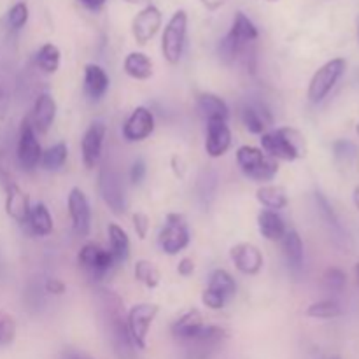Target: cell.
<instances>
[{"label":"cell","mask_w":359,"mask_h":359,"mask_svg":"<svg viewBox=\"0 0 359 359\" xmlns=\"http://www.w3.org/2000/svg\"><path fill=\"white\" fill-rule=\"evenodd\" d=\"M67 286L62 279H56V277H49L44 283V291L49 294H55V297H62L65 293Z\"/></svg>","instance_id":"obj_44"},{"label":"cell","mask_w":359,"mask_h":359,"mask_svg":"<svg viewBox=\"0 0 359 359\" xmlns=\"http://www.w3.org/2000/svg\"><path fill=\"white\" fill-rule=\"evenodd\" d=\"M280 242H283V252L287 265H290L293 270L304 269L305 249H304V241H302L300 233H298L297 230H287Z\"/></svg>","instance_id":"obj_26"},{"label":"cell","mask_w":359,"mask_h":359,"mask_svg":"<svg viewBox=\"0 0 359 359\" xmlns=\"http://www.w3.org/2000/svg\"><path fill=\"white\" fill-rule=\"evenodd\" d=\"M161 21H163L161 11L156 6H151V4L144 7L140 13H137V16L132 21V34L137 44L146 46L158 34Z\"/></svg>","instance_id":"obj_13"},{"label":"cell","mask_w":359,"mask_h":359,"mask_svg":"<svg viewBox=\"0 0 359 359\" xmlns=\"http://www.w3.org/2000/svg\"><path fill=\"white\" fill-rule=\"evenodd\" d=\"M354 273H356V283H358V286H359V263L356 265V269H354Z\"/></svg>","instance_id":"obj_55"},{"label":"cell","mask_w":359,"mask_h":359,"mask_svg":"<svg viewBox=\"0 0 359 359\" xmlns=\"http://www.w3.org/2000/svg\"><path fill=\"white\" fill-rule=\"evenodd\" d=\"M230 258L235 269L244 276H256L263 269L262 251L249 242H241V244L233 245L230 251Z\"/></svg>","instance_id":"obj_16"},{"label":"cell","mask_w":359,"mask_h":359,"mask_svg":"<svg viewBox=\"0 0 359 359\" xmlns=\"http://www.w3.org/2000/svg\"><path fill=\"white\" fill-rule=\"evenodd\" d=\"M56 111H58V107H56V102L51 95L49 93L39 95L37 100H35L34 104V109H32V114L28 116L32 125H34L35 132L37 133L48 132V130L53 126V123H55Z\"/></svg>","instance_id":"obj_19"},{"label":"cell","mask_w":359,"mask_h":359,"mask_svg":"<svg viewBox=\"0 0 359 359\" xmlns=\"http://www.w3.org/2000/svg\"><path fill=\"white\" fill-rule=\"evenodd\" d=\"M203 326H205V323H203L202 312H200L198 309H189V311L184 312L177 321H174V325L170 326V332L175 340L184 344L188 342V340H191Z\"/></svg>","instance_id":"obj_20"},{"label":"cell","mask_w":359,"mask_h":359,"mask_svg":"<svg viewBox=\"0 0 359 359\" xmlns=\"http://www.w3.org/2000/svg\"><path fill=\"white\" fill-rule=\"evenodd\" d=\"M269 2H277V0H269Z\"/></svg>","instance_id":"obj_60"},{"label":"cell","mask_w":359,"mask_h":359,"mask_svg":"<svg viewBox=\"0 0 359 359\" xmlns=\"http://www.w3.org/2000/svg\"><path fill=\"white\" fill-rule=\"evenodd\" d=\"M231 147V130L226 121H207L205 153L210 158H221Z\"/></svg>","instance_id":"obj_17"},{"label":"cell","mask_w":359,"mask_h":359,"mask_svg":"<svg viewBox=\"0 0 359 359\" xmlns=\"http://www.w3.org/2000/svg\"><path fill=\"white\" fill-rule=\"evenodd\" d=\"M356 132H358V135H359V123L356 125Z\"/></svg>","instance_id":"obj_58"},{"label":"cell","mask_w":359,"mask_h":359,"mask_svg":"<svg viewBox=\"0 0 359 359\" xmlns=\"http://www.w3.org/2000/svg\"><path fill=\"white\" fill-rule=\"evenodd\" d=\"M123 69H125L126 76L137 81H147L153 76V62L146 53H128L123 62Z\"/></svg>","instance_id":"obj_28"},{"label":"cell","mask_w":359,"mask_h":359,"mask_svg":"<svg viewBox=\"0 0 359 359\" xmlns=\"http://www.w3.org/2000/svg\"><path fill=\"white\" fill-rule=\"evenodd\" d=\"M109 90V76L97 63L84 67V91L91 100H100Z\"/></svg>","instance_id":"obj_23"},{"label":"cell","mask_w":359,"mask_h":359,"mask_svg":"<svg viewBox=\"0 0 359 359\" xmlns=\"http://www.w3.org/2000/svg\"><path fill=\"white\" fill-rule=\"evenodd\" d=\"M177 272H179V276H182V277L193 276V272H195V262H193L191 258H182L181 262H179Z\"/></svg>","instance_id":"obj_47"},{"label":"cell","mask_w":359,"mask_h":359,"mask_svg":"<svg viewBox=\"0 0 359 359\" xmlns=\"http://www.w3.org/2000/svg\"><path fill=\"white\" fill-rule=\"evenodd\" d=\"M154 132V114L144 105L132 111L123 125V137L128 142H142Z\"/></svg>","instance_id":"obj_14"},{"label":"cell","mask_w":359,"mask_h":359,"mask_svg":"<svg viewBox=\"0 0 359 359\" xmlns=\"http://www.w3.org/2000/svg\"><path fill=\"white\" fill-rule=\"evenodd\" d=\"M307 316L314 319H335L342 316V307L335 300H321L309 305Z\"/></svg>","instance_id":"obj_37"},{"label":"cell","mask_w":359,"mask_h":359,"mask_svg":"<svg viewBox=\"0 0 359 359\" xmlns=\"http://www.w3.org/2000/svg\"><path fill=\"white\" fill-rule=\"evenodd\" d=\"M67 207H69L70 219H72L74 233H76L77 237H88L91 230V207L83 189H70Z\"/></svg>","instance_id":"obj_12"},{"label":"cell","mask_w":359,"mask_h":359,"mask_svg":"<svg viewBox=\"0 0 359 359\" xmlns=\"http://www.w3.org/2000/svg\"><path fill=\"white\" fill-rule=\"evenodd\" d=\"M209 290L216 291V293L223 294L224 298H231L237 291V284H235V279L223 269H217L210 273L209 279Z\"/></svg>","instance_id":"obj_35"},{"label":"cell","mask_w":359,"mask_h":359,"mask_svg":"<svg viewBox=\"0 0 359 359\" xmlns=\"http://www.w3.org/2000/svg\"><path fill=\"white\" fill-rule=\"evenodd\" d=\"M77 263L81 269L91 277H104L105 273L111 272L118 263H116L114 256L111 251L100 248L98 244H86L81 248L79 255H77Z\"/></svg>","instance_id":"obj_11"},{"label":"cell","mask_w":359,"mask_h":359,"mask_svg":"<svg viewBox=\"0 0 359 359\" xmlns=\"http://www.w3.org/2000/svg\"><path fill=\"white\" fill-rule=\"evenodd\" d=\"M346 284H347V276L344 270L337 269V266H332V269L326 270L323 273V286L328 293L332 294H339L346 290Z\"/></svg>","instance_id":"obj_38"},{"label":"cell","mask_w":359,"mask_h":359,"mask_svg":"<svg viewBox=\"0 0 359 359\" xmlns=\"http://www.w3.org/2000/svg\"><path fill=\"white\" fill-rule=\"evenodd\" d=\"M158 312H160V307L156 304H139L133 305L126 314L130 339H132L135 349H146L147 333H149V328L156 319Z\"/></svg>","instance_id":"obj_8"},{"label":"cell","mask_w":359,"mask_h":359,"mask_svg":"<svg viewBox=\"0 0 359 359\" xmlns=\"http://www.w3.org/2000/svg\"><path fill=\"white\" fill-rule=\"evenodd\" d=\"M7 111H9V95H7L6 86L0 81V119L6 118Z\"/></svg>","instance_id":"obj_48"},{"label":"cell","mask_w":359,"mask_h":359,"mask_svg":"<svg viewBox=\"0 0 359 359\" xmlns=\"http://www.w3.org/2000/svg\"><path fill=\"white\" fill-rule=\"evenodd\" d=\"M217 188H219V175L214 168L205 167L196 177V196L202 202L203 207H209L212 203V200L216 198Z\"/></svg>","instance_id":"obj_27"},{"label":"cell","mask_w":359,"mask_h":359,"mask_svg":"<svg viewBox=\"0 0 359 359\" xmlns=\"http://www.w3.org/2000/svg\"><path fill=\"white\" fill-rule=\"evenodd\" d=\"M358 35H359V30H358Z\"/></svg>","instance_id":"obj_61"},{"label":"cell","mask_w":359,"mask_h":359,"mask_svg":"<svg viewBox=\"0 0 359 359\" xmlns=\"http://www.w3.org/2000/svg\"><path fill=\"white\" fill-rule=\"evenodd\" d=\"M16 332H18V326L13 316L0 311V349H2V347H9L11 344L14 342V339H16Z\"/></svg>","instance_id":"obj_40"},{"label":"cell","mask_w":359,"mask_h":359,"mask_svg":"<svg viewBox=\"0 0 359 359\" xmlns=\"http://www.w3.org/2000/svg\"><path fill=\"white\" fill-rule=\"evenodd\" d=\"M262 147L263 153L269 154L273 160L294 161L300 160L307 154V142L305 137L298 130L283 126V128L265 132L262 135Z\"/></svg>","instance_id":"obj_2"},{"label":"cell","mask_w":359,"mask_h":359,"mask_svg":"<svg viewBox=\"0 0 359 359\" xmlns=\"http://www.w3.org/2000/svg\"><path fill=\"white\" fill-rule=\"evenodd\" d=\"M258 230L266 241L270 242H277V241H283L284 233L287 231L286 223L284 219L280 217L279 212L276 210H266L263 209L262 212L258 214Z\"/></svg>","instance_id":"obj_25"},{"label":"cell","mask_w":359,"mask_h":359,"mask_svg":"<svg viewBox=\"0 0 359 359\" xmlns=\"http://www.w3.org/2000/svg\"><path fill=\"white\" fill-rule=\"evenodd\" d=\"M133 276H135V279L139 280V283H142L144 286L149 287V290L158 287V284H160L161 280L160 270H158L153 263L147 262V259H139V262L135 263V266H133Z\"/></svg>","instance_id":"obj_36"},{"label":"cell","mask_w":359,"mask_h":359,"mask_svg":"<svg viewBox=\"0 0 359 359\" xmlns=\"http://www.w3.org/2000/svg\"><path fill=\"white\" fill-rule=\"evenodd\" d=\"M67 158H69V147L65 142H58L42 151L41 167L46 170H60L67 163Z\"/></svg>","instance_id":"obj_34"},{"label":"cell","mask_w":359,"mask_h":359,"mask_svg":"<svg viewBox=\"0 0 359 359\" xmlns=\"http://www.w3.org/2000/svg\"><path fill=\"white\" fill-rule=\"evenodd\" d=\"M258 35L259 32L258 28H256V25L252 23L244 13L238 11V13L235 14L233 23H231V28L226 34V37L230 39L233 44H237L238 48H249V46L258 39Z\"/></svg>","instance_id":"obj_22"},{"label":"cell","mask_w":359,"mask_h":359,"mask_svg":"<svg viewBox=\"0 0 359 359\" xmlns=\"http://www.w3.org/2000/svg\"><path fill=\"white\" fill-rule=\"evenodd\" d=\"M242 123L245 128L255 135H263L270 125H272V116L265 107L256 104H248L242 107L241 112Z\"/></svg>","instance_id":"obj_24"},{"label":"cell","mask_w":359,"mask_h":359,"mask_svg":"<svg viewBox=\"0 0 359 359\" xmlns=\"http://www.w3.org/2000/svg\"><path fill=\"white\" fill-rule=\"evenodd\" d=\"M63 359H93V358L88 356V354L84 353H79V351L69 349L65 354H63Z\"/></svg>","instance_id":"obj_52"},{"label":"cell","mask_w":359,"mask_h":359,"mask_svg":"<svg viewBox=\"0 0 359 359\" xmlns=\"http://www.w3.org/2000/svg\"><path fill=\"white\" fill-rule=\"evenodd\" d=\"M27 224L34 235H37V237H48L53 231V217L48 207L41 202L35 203L30 209V216H28Z\"/></svg>","instance_id":"obj_30"},{"label":"cell","mask_w":359,"mask_h":359,"mask_svg":"<svg viewBox=\"0 0 359 359\" xmlns=\"http://www.w3.org/2000/svg\"><path fill=\"white\" fill-rule=\"evenodd\" d=\"M330 359H342L340 356H333V358H330Z\"/></svg>","instance_id":"obj_59"},{"label":"cell","mask_w":359,"mask_h":359,"mask_svg":"<svg viewBox=\"0 0 359 359\" xmlns=\"http://www.w3.org/2000/svg\"><path fill=\"white\" fill-rule=\"evenodd\" d=\"M226 330L216 325H205L191 340L184 342L186 359H210L226 342Z\"/></svg>","instance_id":"obj_6"},{"label":"cell","mask_w":359,"mask_h":359,"mask_svg":"<svg viewBox=\"0 0 359 359\" xmlns=\"http://www.w3.org/2000/svg\"><path fill=\"white\" fill-rule=\"evenodd\" d=\"M347 69V62L344 58H333L330 62H326L321 69L316 70V74L312 76L311 84H309L307 97L312 104H319V102L325 100L330 95V91L335 88V84L339 83L340 77L344 76Z\"/></svg>","instance_id":"obj_7"},{"label":"cell","mask_w":359,"mask_h":359,"mask_svg":"<svg viewBox=\"0 0 359 359\" xmlns=\"http://www.w3.org/2000/svg\"><path fill=\"white\" fill-rule=\"evenodd\" d=\"M237 163L245 177L256 182L272 181L279 174V161L270 158L262 149L252 146H241L237 149Z\"/></svg>","instance_id":"obj_3"},{"label":"cell","mask_w":359,"mask_h":359,"mask_svg":"<svg viewBox=\"0 0 359 359\" xmlns=\"http://www.w3.org/2000/svg\"><path fill=\"white\" fill-rule=\"evenodd\" d=\"M189 241H191V237H189L188 223H186L184 216L175 212L168 214L167 223H165L163 230L160 233L161 251L170 256L179 255V252L188 248Z\"/></svg>","instance_id":"obj_10"},{"label":"cell","mask_w":359,"mask_h":359,"mask_svg":"<svg viewBox=\"0 0 359 359\" xmlns=\"http://www.w3.org/2000/svg\"><path fill=\"white\" fill-rule=\"evenodd\" d=\"M4 28H6V23H4V20H0V42H2V35H4Z\"/></svg>","instance_id":"obj_54"},{"label":"cell","mask_w":359,"mask_h":359,"mask_svg":"<svg viewBox=\"0 0 359 359\" xmlns=\"http://www.w3.org/2000/svg\"><path fill=\"white\" fill-rule=\"evenodd\" d=\"M60 60H62V53H60L58 46L51 44V42L44 44L35 53V65L44 74L58 72Z\"/></svg>","instance_id":"obj_33"},{"label":"cell","mask_w":359,"mask_h":359,"mask_svg":"<svg viewBox=\"0 0 359 359\" xmlns=\"http://www.w3.org/2000/svg\"><path fill=\"white\" fill-rule=\"evenodd\" d=\"M172 170H174V174L177 175L179 179H182L186 175V163L181 156L172 158Z\"/></svg>","instance_id":"obj_49"},{"label":"cell","mask_w":359,"mask_h":359,"mask_svg":"<svg viewBox=\"0 0 359 359\" xmlns=\"http://www.w3.org/2000/svg\"><path fill=\"white\" fill-rule=\"evenodd\" d=\"M207 11H217L226 4V0H200Z\"/></svg>","instance_id":"obj_51"},{"label":"cell","mask_w":359,"mask_h":359,"mask_svg":"<svg viewBox=\"0 0 359 359\" xmlns=\"http://www.w3.org/2000/svg\"><path fill=\"white\" fill-rule=\"evenodd\" d=\"M107 128L104 121H93L88 130L84 132L83 140H81V153H83V163L86 168H95L102 158V149H104V139Z\"/></svg>","instance_id":"obj_15"},{"label":"cell","mask_w":359,"mask_h":359,"mask_svg":"<svg viewBox=\"0 0 359 359\" xmlns=\"http://www.w3.org/2000/svg\"><path fill=\"white\" fill-rule=\"evenodd\" d=\"M98 191L112 214L123 216L126 212L128 202H126L121 174L111 161H105L98 170Z\"/></svg>","instance_id":"obj_4"},{"label":"cell","mask_w":359,"mask_h":359,"mask_svg":"<svg viewBox=\"0 0 359 359\" xmlns=\"http://www.w3.org/2000/svg\"><path fill=\"white\" fill-rule=\"evenodd\" d=\"M202 304L205 305V307H209L210 311H221V309L224 307V304H226V298H224L223 294L216 293V291L207 287L202 293Z\"/></svg>","instance_id":"obj_42"},{"label":"cell","mask_w":359,"mask_h":359,"mask_svg":"<svg viewBox=\"0 0 359 359\" xmlns=\"http://www.w3.org/2000/svg\"><path fill=\"white\" fill-rule=\"evenodd\" d=\"M107 233H109V245H111V249H109V251H111L112 256H114L116 263H118V265L119 263H125L130 256L128 235H126V231L116 223L109 224Z\"/></svg>","instance_id":"obj_31"},{"label":"cell","mask_w":359,"mask_h":359,"mask_svg":"<svg viewBox=\"0 0 359 359\" xmlns=\"http://www.w3.org/2000/svg\"><path fill=\"white\" fill-rule=\"evenodd\" d=\"M6 212L11 219H14L20 224H27L28 216H30V196L16 184L7 186L6 189Z\"/></svg>","instance_id":"obj_18"},{"label":"cell","mask_w":359,"mask_h":359,"mask_svg":"<svg viewBox=\"0 0 359 359\" xmlns=\"http://www.w3.org/2000/svg\"><path fill=\"white\" fill-rule=\"evenodd\" d=\"M186 34H188V14L182 9L175 11L161 35V55L170 65H177L181 62Z\"/></svg>","instance_id":"obj_5"},{"label":"cell","mask_w":359,"mask_h":359,"mask_svg":"<svg viewBox=\"0 0 359 359\" xmlns=\"http://www.w3.org/2000/svg\"><path fill=\"white\" fill-rule=\"evenodd\" d=\"M13 175H11L9 168H7L6 163V154H4L2 146H0V188L6 189L7 186L13 184Z\"/></svg>","instance_id":"obj_45"},{"label":"cell","mask_w":359,"mask_h":359,"mask_svg":"<svg viewBox=\"0 0 359 359\" xmlns=\"http://www.w3.org/2000/svg\"><path fill=\"white\" fill-rule=\"evenodd\" d=\"M125 2H128V4H142V2H146V0H125Z\"/></svg>","instance_id":"obj_56"},{"label":"cell","mask_w":359,"mask_h":359,"mask_svg":"<svg viewBox=\"0 0 359 359\" xmlns=\"http://www.w3.org/2000/svg\"><path fill=\"white\" fill-rule=\"evenodd\" d=\"M314 200H316V205H318L319 214H321V219L328 224L330 230H332L333 235H335V238H339V241H347L346 231H344L342 224H340L339 221V216H337V212L333 210L330 200L319 191L314 195Z\"/></svg>","instance_id":"obj_32"},{"label":"cell","mask_w":359,"mask_h":359,"mask_svg":"<svg viewBox=\"0 0 359 359\" xmlns=\"http://www.w3.org/2000/svg\"><path fill=\"white\" fill-rule=\"evenodd\" d=\"M356 146H354V142H351V140L347 139H340L337 140L335 144H333V154H335V158L339 161H353L354 158H356Z\"/></svg>","instance_id":"obj_41"},{"label":"cell","mask_w":359,"mask_h":359,"mask_svg":"<svg viewBox=\"0 0 359 359\" xmlns=\"http://www.w3.org/2000/svg\"><path fill=\"white\" fill-rule=\"evenodd\" d=\"M97 302L100 305V314L105 330L111 339L112 351L118 359H135V346L128 333L125 305L121 297L111 290H98Z\"/></svg>","instance_id":"obj_1"},{"label":"cell","mask_w":359,"mask_h":359,"mask_svg":"<svg viewBox=\"0 0 359 359\" xmlns=\"http://www.w3.org/2000/svg\"><path fill=\"white\" fill-rule=\"evenodd\" d=\"M133 221V228H135V233L137 237L140 238V241H144V238L149 235V230H151V219L147 214L144 212H135L132 217Z\"/></svg>","instance_id":"obj_43"},{"label":"cell","mask_w":359,"mask_h":359,"mask_svg":"<svg viewBox=\"0 0 359 359\" xmlns=\"http://www.w3.org/2000/svg\"><path fill=\"white\" fill-rule=\"evenodd\" d=\"M28 21V6L25 2H16L9 11H7V16L4 20L6 27L9 30H21V28L27 25Z\"/></svg>","instance_id":"obj_39"},{"label":"cell","mask_w":359,"mask_h":359,"mask_svg":"<svg viewBox=\"0 0 359 359\" xmlns=\"http://www.w3.org/2000/svg\"><path fill=\"white\" fill-rule=\"evenodd\" d=\"M353 198H354V203H356V207H358V210H359V186H356V189H354Z\"/></svg>","instance_id":"obj_53"},{"label":"cell","mask_w":359,"mask_h":359,"mask_svg":"<svg viewBox=\"0 0 359 359\" xmlns=\"http://www.w3.org/2000/svg\"><path fill=\"white\" fill-rule=\"evenodd\" d=\"M146 163H144L142 160L133 161L132 168H130V181H132L133 184H140V182L144 181V177H146Z\"/></svg>","instance_id":"obj_46"},{"label":"cell","mask_w":359,"mask_h":359,"mask_svg":"<svg viewBox=\"0 0 359 359\" xmlns=\"http://www.w3.org/2000/svg\"><path fill=\"white\" fill-rule=\"evenodd\" d=\"M0 277H2V262H0Z\"/></svg>","instance_id":"obj_57"},{"label":"cell","mask_w":359,"mask_h":359,"mask_svg":"<svg viewBox=\"0 0 359 359\" xmlns=\"http://www.w3.org/2000/svg\"><path fill=\"white\" fill-rule=\"evenodd\" d=\"M256 198H258V202L262 203L266 210H276V212L286 209L287 203H290L286 189H284L283 186L277 184L262 186V188L256 191Z\"/></svg>","instance_id":"obj_29"},{"label":"cell","mask_w":359,"mask_h":359,"mask_svg":"<svg viewBox=\"0 0 359 359\" xmlns=\"http://www.w3.org/2000/svg\"><path fill=\"white\" fill-rule=\"evenodd\" d=\"M16 154H18V161H20L23 170L34 172L35 168L41 165L42 147L41 144H39L37 132H35L34 125H32L28 116L21 121L20 133H18Z\"/></svg>","instance_id":"obj_9"},{"label":"cell","mask_w":359,"mask_h":359,"mask_svg":"<svg viewBox=\"0 0 359 359\" xmlns=\"http://www.w3.org/2000/svg\"><path fill=\"white\" fill-rule=\"evenodd\" d=\"M196 109L205 121H228L230 118L226 102L216 93H200L196 98Z\"/></svg>","instance_id":"obj_21"},{"label":"cell","mask_w":359,"mask_h":359,"mask_svg":"<svg viewBox=\"0 0 359 359\" xmlns=\"http://www.w3.org/2000/svg\"><path fill=\"white\" fill-rule=\"evenodd\" d=\"M77 2H79L84 9L93 11L95 13V11H100L102 7L105 6V2H107V0H77Z\"/></svg>","instance_id":"obj_50"}]
</instances>
